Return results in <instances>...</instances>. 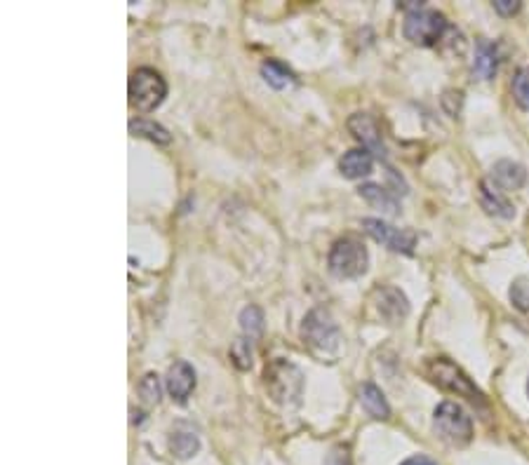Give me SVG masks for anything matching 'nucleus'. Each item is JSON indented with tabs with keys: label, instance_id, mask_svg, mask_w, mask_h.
Listing matches in <instances>:
<instances>
[{
	"label": "nucleus",
	"instance_id": "obj_1",
	"mask_svg": "<svg viewBox=\"0 0 529 465\" xmlns=\"http://www.w3.org/2000/svg\"><path fill=\"white\" fill-rule=\"evenodd\" d=\"M302 341L311 355H315L322 362L325 359L334 362L341 355V346H344V336H341L337 322L332 320V315L325 309H313L303 317Z\"/></svg>",
	"mask_w": 529,
	"mask_h": 465
},
{
	"label": "nucleus",
	"instance_id": "obj_2",
	"mask_svg": "<svg viewBox=\"0 0 529 465\" xmlns=\"http://www.w3.org/2000/svg\"><path fill=\"white\" fill-rule=\"evenodd\" d=\"M264 385L273 402L292 407L302 402L303 395V374L302 369L287 359H273L264 369Z\"/></svg>",
	"mask_w": 529,
	"mask_h": 465
},
{
	"label": "nucleus",
	"instance_id": "obj_3",
	"mask_svg": "<svg viewBox=\"0 0 529 465\" xmlns=\"http://www.w3.org/2000/svg\"><path fill=\"white\" fill-rule=\"evenodd\" d=\"M328 266L334 277L353 280V277H360L367 273V268H370V254H367V247L358 238L346 235V238H339L332 245Z\"/></svg>",
	"mask_w": 529,
	"mask_h": 465
},
{
	"label": "nucleus",
	"instance_id": "obj_4",
	"mask_svg": "<svg viewBox=\"0 0 529 465\" xmlns=\"http://www.w3.org/2000/svg\"><path fill=\"white\" fill-rule=\"evenodd\" d=\"M426 374L433 384H438L440 388L449 390V393H456L459 397H466L468 402H485V395L478 385L473 384L471 376L466 371L461 369L459 365H454L452 359L448 358H433L426 362Z\"/></svg>",
	"mask_w": 529,
	"mask_h": 465
},
{
	"label": "nucleus",
	"instance_id": "obj_5",
	"mask_svg": "<svg viewBox=\"0 0 529 465\" xmlns=\"http://www.w3.org/2000/svg\"><path fill=\"white\" fill-rule=\"evenodd\" d=\"M165 95H167V82L158 73L156 69H137L130 76V85H127V97H130V106L141 111V114H151L163 104Z\"/></svg>",
	"mask_w": 529,
	"mask_h": 465
},
{
	"label": "nucleus",
	"instance_id": "obj_6",
	"mask_svg": "<svg viewBox=\"0 0 529 465\" xmlns=\"http://www.w3.org/2000/svg\"><path fill=\"white\" fill-rule=\"evenodd\" d=\"M448 31V20L445 14L435 13V10H426V7H414L405 14L403 33L405 38L422 47H433L442 40Z\"/></svg>",
	"mask_w": 529,
	"mask_h": 465
},
{
	"label": "nucleus",
	"instance_id": "obj_7",
	"mask_svg": "<svg viewBox=\"0 0 529 465\" xmlns=\"http://www.w3.org/2000/svg\"><path fill=\"white\" fill-rule=\"evenodd\" d=\"M433 427L442 442L452 446H466L473 440V421L456 402H442L433 411Z\"/></svg>",
	"mask_w": 529,
	"mask_h": 465
},
{
	"label": "nucleus",
	"instance_id": "obj_8",
	"mask_svg": "<svg viewBox=\"0 0 529 465\" xmlns=\"http://www.w3.org/2000/svg\"><path fill=\"white\" fill-rule=\"evenodd\" d=\"M363 231L386 249L400 254H412L416 247V232L410 228H396L381 219H363Z\"/></svg>",
	"mask_w": 529,
	"mask_h": 465
},
{
	"label": "nucleus",
	"instance_id": "obj_9",
	"mask_svg": "<svg viewBox=\"0 0 529 465\" xmlns=\"http://www.w3.org/2000/svg\"><path fill=\"white\" fill-rule=\"evenodd\" d=\"M377 315L388 325H403L410 315V301L397 287H379L372 294Z\"/></svg>",
	"mask_w": 529,
	"mask_h": 465
},
{
	"label": "nucleus",
	"instance_id": "obj_10",
	"mask_svg": "<svg viewBox=\"0 0 529 465\" xmlns=\"http://www.w3.org/2000/svg\"><path fill=\"white\" fill-rule=\"evenodd\" d=\"M348 132L353 134L355 141L363 144L370 153H377L379 157H384V141H381V130H379L377 120L370 114H353L346 123Z\"/></svg>",
	"mask_w": 529,
	"mask_h": 465
},
{
	"label": "nucleus",
	"instance_id": "obj_11",
	"mask_svg": "<svg viewBox=\"0 0 529 465\" xmlns=\"http://www.w3.org/2000/svg\"><path fill=\"white\" fill-rule=\"evenodd\" d=\"M165 385H167V393L175 402L183 404L191 397L193 388H196V371L189 362L183 359H176L175 365L167 369V376H165Z\"/></svg>",
	"mask_w": 529,
	"mask_h": 465
},
{
	"label": "nucleus",
	"instance_id": "obj_12",
	"mask_svg": "<svg viewBox=\"0 0 529 465\" xmlns=\"http://www.w3.org/2000/svg\"><path fill=\"white\" fill-rule=\"evenodd\" d=\"M490 182L497 186L499 190L510 193V190H520L527 182V172L520 163H513V160H499V163L491 165Z\"/></svg>",
	"mask_w": 529,
	"mask_h": 465
},
{
	"label": "nucleus",
	"instance_id": "obj_13",
	"mask_svg": "<svg viewBox=\"0 0 529 465\" xmlns=\"http://www.w3.org/2000/svg\"><path fill=\"white\" fill-rule=\"evenodd\" d=\"M480 207L485 209L490 216H499V219H513L516 216V207L510 205L504 190H499L490 179L480 182Z\"/></svg>",
	"mask_w": 529,
	"mask_h": 465
},
{
	"label": "nucleus",
	"instance_id": "obj_14",
	"mask_svg": "<svg viewBox=\"0 0 529 465\" xmlns=\"http://www.w3.org/2000/svg\"><path fill=\"white\" fill-rule=\"evenodd\" d=\"M372 167L374 156L367 148H353V151L344 153V157L339 160V172L353 182L372 174Z\"/></svg>",
	"mask_w": 529,
	"mask_h": 465
},
{
	"label": "nucleus",
	"instance_id": "obj_15",
	"mask_svg": "<svg viewBox=\"0 0 529 465\" xmlns=\"http://www.w3.org/2000/svg\"><path fill=\"white\" fill-rule=\"evenodd\" d=\"M499 71V50L490 40H480L473 59V76L478 80H491Z\"/></svg>",
	"mask_w": 529,
	"mask_h": 465
},
{
	"label": "nucleus",
	"instance_id": "obj_16",
	"mask_svg": "<svg viewBox=\"0 0 529 465\" xmlns=\"http://www.w3.org/2000/svg\"><path fill=\"white\" fill-rule=\"evenodd\" d=\"M358 400L367 414L372 416V418H377V421H388V418H391V407H388V402H386L381 388H377L374 384L360 385Z\"/></svg>",
	"mask_w": 529,
	"mask_h": 465
},
{
	"label": "nucleus",
	"instance_id": "obj_17",
	"mask_svg": "<svg viewBox=\"0 0 529 465\" xmlns=\"http://www.w3.org/2000/svg\"><path fill=\"white\" fill-rule=\"evenodd\" d=\"M198 449H201V440H198L196 430H191L189 426H176L170 433V452L176 459H191V456H196Z\"/></svg>",
	"mask_w": 529,
	"mask_h": 465
},
{
	"label": "nucleus",
	"instance_id": "obj_18",
	"mask_svg": "<svg viewBox=\"0 0 529 465\" xmlns=\"http://www.w3.org/2000/svg\"><path fill=\"white\" fill-rule=\"evenodd\" d=\"M360 198H365L372 207L381 209L384 214H397L400 212V205L393 198L391 190H386L384 186H379V183H363L358 189Z\"/></svg>",
	"mask_w": 529,
	"mask_h": 465
},
{
	"label": "nucleus",
	"instance_id": "obj_19",
	"mask_svg": "<svg viewBox=\"0 0 529 465\" xmlns=\"http://www.w3.org/2000/svg\"><path fill=\"white\" fill-rule=\"evenodd\" d=\"M130 132L137 134V137L149 139V141H153V144H160V146L170 144L172 141L170 132H167L163 125H158V123H153V120H149V118L132 120V123H130Z\"/></svg>",
	"mask_w": 529,
	"mask_h": 465
},
{
	"label": "nucleus",
	"instance_id": "obj_20",
	"mask_svg": "<svg viewBox=\"0 0 529 465\" xmlns=\"http://www.w3.org/2000/svg\"><path fill=\"white\" fill-rule=\"evenodd\" d=\"M261 78L266 80V85H271L273 89H285L290 88L294 82L290 69H285L280 62H264L261 63Z\"/></svg>",
	"mask_w": 529,
	"mask_h": 465
},
{
	"label": "nucleus",
	"instance_id": "obj_21",
	"mask_svg": "<svg viewBox=\"0 0 529 465\" xmlns=\"http://www.w3.org/2000/svg\"><path fill=\"white\" fill-rule=\"evenodd\" d=\"M240 327H243L247 339H259L264 334V313L257 306H247L240 313Z\"/></svg>",
	"mask_w": 529,
	"mask_h": 465
},
{
	"label": "nucleus",
	"instance_id": "obj_22",
	"mask_svg": "<svg viewBox=\"0 0 529 465\" xmlns=\"http://www.w3.org/2000/svg\"><path fill=\"white\" fill-rule=\"evenodd\" d=\"M137 393L141 397V402L146 404H158L160 397H163V385H160V378L156 374H146L137 385Z\"/></svg>",
	"mask_w": 529,
	"mask_h": 465
},
{
	"label": "nucleus",
	"instance_id": "obj_23",
	"mask_svg": "<svg viewBox=\"0 0 529 465\" xmlns=\"http://www.w3.org/2000/svg\"><path fill=\"white\" fill-rule=\"evenodd\" d=\"M231 359H234V365L238 369L247 371L252 367L254 352H252V339H238L234 341V346H231Z\"/></svg>",
	"mask_w": 529,
	"mask_h": 465
},
{
	"label": "nucleus",
	"instance_id": "obj_24",
	"mask_svg": "<svg viewBox=\"0 0 529 465\" xmlns=\"http://www.w3.org/2000/svg\"><path fill=\"white\" fill-rule=\"evenodd\" d=\"M510 303L516 306L520 313H529V277H517L510 284Z\"/></svg>",
	"mask_w": 529,
	"mask_h": 465
},
{
	"label": "nucleus",
	"instance_id": "obj_25",
	"mask_svg": "<svg viewBox=\"0 0 529 465\" xmlns=\"http://www.w3.org/2000/svg\"><path fill=\"white\" fill-rule=\"evenodd\" d=\"M513 97H516L517 106L529 111V66L517 71L513 78Z\"/></svg>",
	"mask_w": 529,
	"mask_h": 465
},
{
	"label": "nucleus",
	"instance_id": "obj_26",
	"mask_svg": "<svg viewBox=\"0 0 529 465\" xmlns=\"http://www.w3.org/2000/svg\"><path fill=\"white\" fill-rule=\"evenodd\" d=\"M523 3L520 0H494V10H497L501 17H513V14L520 13Z\"/></svg>",
	"mask_w": 529,
	"mask_h": 465
},
{
	"label": "nucleus",
	"instance_id": "obj_27",
	"mask_svg": "<svg viewBox=\"0 0 529 465\" xmlns=\"http://www.w3.org/2000/svg\"><path fill=\"white\" fill-rule=\"evenodd\" d=\"M325 465H351V461H348V452L344 449V446H334L332 452H329L328 461H325Z\"/></svg>",
	"mask_w": 529,
	"mask_h": 465
},
{
	"label": "nucleus",
	"instance_id": "obj_28",
	"mask_svg": "<svg viewBox=\"0 0 529 465\" xmlns=\"http://www.w3.org/2000/svg\"><path fill=\"white\" fill-rule=\"evenodd\" d=\"M403 465H438V463L431 459H426V456H412V459L405 461Z\"/></svg>",
	"mask_w": 529,
	"mask_h": 465
},
{
	"label": "nucleus",
	"instance_id": "obj_29",
	"mask_svg": "<svg viewBox=\"0 0 529 465\" xmlns=\"http://www.w3.org/2000/svg\"><path fill=\"white\" fill-rule=\"evenodd\" d=\"M527 395H529V381H527Z\"/></svg>",
	"mask_w": 529,
	"mask_h": 465
}]
</instances>
